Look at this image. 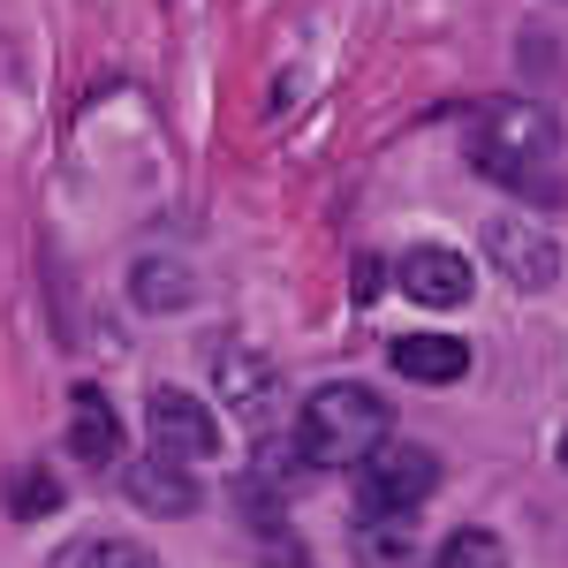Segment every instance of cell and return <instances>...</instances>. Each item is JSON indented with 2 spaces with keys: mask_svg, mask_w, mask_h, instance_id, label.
Returning a JSON list of instances; mask_svg holds the SVG:
<instances>
[{
  "mask_svg": "<svg viewBox=\"0 0 568 568\" xmlns=\"http://www.w3.org/2000/svg\"><path fill=\"white\" fill-rule=\"evenodd\" d=\"M122 493H130L144 516H160V524H182V516H197V478H190V463H168V455H144L122 470Z\"/></svg>",
  "mask_w": 568,
  "mask_h": 568,
  "instance_id": "7",
  "label": "cell"
},
{
  "mask_svg": "<svg viewBox=\"0 0 568 568\" xmlns=\"http://www.w3.org/2000/svg\"><path fill=\"white\" fill-rule=\"evenodd\" d=\"M394 281H402L409 304H425V311H463L478 296V265L463 258L455 243H409L394 258Z\"/></svg>",
  "mask_w": 568,
  "mask_h": 568,
  "instance_id": "5",
  "label": "cell"
},
{
  "mask_svg": "<svg viewBox=\"0 0 568 568\" xmlns=\"http://www.w3.org/2000/svg\"><path fill=\"white\" fill-rule=\"evenodd\" d=\"M433 568H508V546H500V538H493L485 524L447 530V546L433 554Z\"/></svg>",
  "mask_w": 568,
  "mask_h": 568,
  "instance_id": "14",
  "label": "cell"
},
{
  "mask_svg": "<svg viewBox=\"0 0 568 568\" xmlns=\"http://www.w3.org/2000/svg\"><path fill=\"white\" fill-rule=\"evenodd\" d=\"M213 387L227 409H243V417H258L265 402H273V356L251 349V342H213Z\"/></svg>",
  "mask_w": 568,
  "mask_h": 568,
  "instance_id": "9",
  "label": "cell"
},
{
  "mask_svg": "<svg viewBox=\"0 0 568 568\" xmlns=\"http://www.w3.org/2000/svg\"><path fill=\"white\" fill-rule=\"evenodd\" d=\"M114 447H122V417H114V402H106L99 387H77V402H69V455H77L84 470H106Z\"/></svg>",
  "mask_w": 568,
  "mask_h": 568,
  "instance_id": "10",
  "label": "cell"
},
{
  "mask_svg": "<svg viewBox=\"0 0 568 568\" xmlns=\"http://www.w3.org/2000/svg\"><path fill=\"white\" fill-rule=\"evenodd\" d=\"M387 439H394V409L387 394L364 387V379H334L296 409V447H304L311 470H356Z\"/></svg>",
  "mask_w": 568,
  "mask_h": 568,
  "instance_id": "2",
  "label": "cell"
},
{
  "mask_svg": "<svg viewBox=\"0 0 568 568\" xmlns=\"http://www.w3.org/2000/svg\"><path fill=\"white\" fill-rule=\"evenodd\" d=\"M439 493V455L417 439H387L356 463V516H417Z\"/></svg>",
  "mask_w": 568,
  "mask_h": 568,
  "instance_id": "3",
  "label": "cell"
},
{
  "mask_svg": "<svg viewBox=\"0 0 568 568\" xmlns=\"http://www.w3.org/2000/svg\"><path fill=\"white\" fill-rule=\"evenodd\" d=\"M554 152H561V122L538 99H493L470 122V168L516 197H546L554 190Z\"/></svg>",
  "mask_w": 568,
  "mask_h": 568,
  "instance_id": "1",
  "label": "cell"
},
{
  "mask_svg": "<svg viewBox=\"0 0 568 568\" xmlns=\"http://www.w3.org/2000/svg\"><path fill=\"white\" fill-rule=\"evenodd\" d=\"M190 296H197V281H190V265H175V258H144L130 273L136 311H190Z\"/></svg>",
  "mask_w": 568,
  "mask_h": 568,
  "instance_id": "11",
  "label": "cell"
},
{
  "mask_svg": "<svg viewBox=\"0 0 568 568\" xmlns=\"http://www.w3.org/2000/svg\"><path fill=\"white\" fill-rule=\"evenodd\" d=\"M485 258L500 265L516 288H554L561 281V243L538 227V220H524V213H500V220H485Z\"/></svg>",
  "mask_w": 568,
  "mask_h": 568,
  "instance_id": "6",
  "label": "cell"
},
{
  "mask_svg": "<svg viewBox=\"0 0 568 568\" xmlns=\"http://www.w3.org/2000/svg\"><path fill=\"white\" fill-rule=\"evenodd\" d=\"M387 364L409 379V387H455L463 372H470V342L463 334H394V349H387Z\"/></svg>",
  "mask_w": 568,
  "mask_h": 568,
  "instance_id": "8",
  "label": "cell"
},
{
  "mask_svg": "<svg viewBox=\"0 0 568 568\" xmlns=\"http://www.w3.org/2000/svg\"><path fill=\"white\" fill-rule=\"evenodd\" d=\"M53 508H61V478H53L45 463L8 470V516H16V524H45Z\"/></svg>",
  "mask_w": 568,
  "mask_h": 568,
  "instance_id": "13",
  "label": "cell"
},
{
  "mask_svg": "<svg viewBox=\"0 0 568 568\" xmlns=\"http://www.w3.org/2000/svg\"><path fill=\"white\" fill-rule=\"evenodd\" d=\"M144 433H152V455H168V463H213L220 455L213 402L190 394V387H152V402H144Z\"/></svg>",
  "mask_w": 568,
  "mask_h": 568,
  "instance_id": "4",
  "label": "cell"
},
{
  "mask_svg": "<svg viewBox=\"0 0 568 568\" xmlns=\"http://www.w3.org/2000/svg\"><path fill=\"white\" fill-rule=\"evenodd\" d=\"M45 568H160V554H144L136 538H69Z\"/></svg>",
  "mask_w": 568,
  "mask_h": 568,
  "instance_id": "12",
  "label": "cell"
}]
</instances>
